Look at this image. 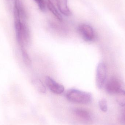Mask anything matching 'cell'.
I'll list each match as a JSON object with an SVG mask.
<instances>
[{
	"instance_id": "5",
	"label": "cell",
	"mask_w": 125,
	"mask_h": 125,
	"mask_svg": "<svg viewBox=\"0 0 125 125\" xmlns=\"http://www.w3.org/2000/svg\"><path fill=\"white\" fill-rule=\"evenodd\" d=\"M122 85L117 79L112 78L110 79L106 83L105 89L106 92L110 94H116L121 90Z\"/></svg>"
},
{
	"instance_id": "2",
	"label": "cell",
	"mask_w": 125,
	"mask_h": 125,
	"mask_svg": "<svg viewBox=\"0 0 125 125\" xmlns=\"http://www.w3.org/2000/svg\"><path fill=\"white\" fill-rule=\"evenodd\" d=\"M66 97L69 101L79 104H88L92 100V96L90 93L76 89L68 90Z\"/></svg>"
},
{
	"instance_id": "7",
	"label": "cell",
	"mask_w": 125,
	"mask_h": 125,
	"mask_svg": "<svg viewBox=\"0 0 125 125\" xmlns=\"http://www.w3.org/2000/svg\"><path fill=\"white\" fill-rule=\"evenodd\" d=\"M74 115L78 119L86 123L91 122L92 120L91 115L89 112L82 108H77L73 110Z\"/></svg>"
},
{
	"instance_id": "10",
	"label": "cell",
	"mask_w": 125,
	"mask_h": 125,
	"mask_svg": "<svg viewBox=\"0 0 125 125\" xmlns=\"http://www.w3.org/2000/svg\"><path fill=\"white\" fill-rule=\"evenodd\" d=\"M34 86L39 92L45 93L46 92V89L44 84L41 80L39 79H35L32 82Z\"/></svg>"
},
{
	"instance_id": "1",
	"label": "cell",
	"mask_w": 125,
	"mask_h": 125,
	"mask_svg": "<svg viewBox=\"0 0 125 125\" xmlns=\"http://www.w3.org/2000/svg\"><path fill=\"white\" fill-rule=\"evenodd\" d=\"M14 26L16 37L18 44L21 48H25L29 45L31 41L30 31L28 26L21 22L20 16H15Z\"/></svg>"
},
{
	"instance_id": "9",
	"label": "cell",
	"mask_w": 125,
	"mask_h": 125,
	"mask_svg": "<svg viewBox=\"0 0 125 125\" xmlns=\"http://www.w3.org/2000/svg\"><path fill=\"white\" fill-rule=\"evenodd\" d=\"M116 100L119 105L122 106H125V91L120 90L116 94Z\"/></svg>"
},
{
	"instance_id": "13",
	"label": "cell",
	"mask_w": 125,
	"mask_h": 125,
	"mask_svg": "<svg viewBox=\"0 0 125 125\" xmlns=\"http://www.w3.org/2000/svg\"><path fill=\"white\" fill-rule=\"evenodd\" d=\"M37 3L38 7L42 11L45 12L46 10V4L44 0H34Z\"/></svg>"
},
{
	"instance_id": "12",
	"label": "cell",
	"mask_w": 125,
	"mask_h": 125,
	"mask_svg": "<svg viewBox=\"0 0 125 125\" xmlns=\"http://www.w3.org/2000/svg\"><path fill=\"white\" fill-rule=\"evenodd\" d=\"M21 50L22 57L23 61L25 64L27 65H31V60L30 57L27 53L25 48H21Z\"/></svg>"
},
{
	"instance_id": "3",
	"label": "cell",
	"mask_w": 125,
	"mask_h": 125,
	"mask_svg": "<svg viewBox=\"0 0 125 125\" xmlns=\"http://www.w3.org/2000/svg\"><path fill=\"white\" fill-rule=\"evenodd\" d=\"M107 75L106 66L103 62H100L98 65L96 70V84L98 88H103L105 82Z\"/></svg>"
},
{
	"instance_id": "8",
	"label": "cell",
	"mask_w": 125,
	"mask_h": 125,
	"mask_svg": "<svg viewBox=\"0 0 125 125\" xmlns=\"http://www.w3.org/2000/svg\"><path fill=\"white\" fill-rule=\"evenodd\" d=\"M56 0L58 8L60 12L65 16H70L72 13L68 6V0Z\"/></svg>"
},
{
	"instance_id": "14",
	"label": "cell",
	"mask_w": 125,
	"mask_h": 125,
	"mask_svg": "<svg viewBox=\"0 0 125 125\" xmlns=\"http://www.w3.org/2000/svg\"><path fill=\"white\" fill-rule=\"evenodd\" d=\"M99 105L101 111L106 112L107 111V101L104 99H101L99 101Z\"/></svg>"
},
{
	"instance_id": "11",
	"label": "cell",
	"mask_w": 125,
	"mask_h": 125,
	"mask_svg": "<svg viewBox=\"0 0 125 125\" xmlns=\"http://www.w3.org/2000/svg\"><path fill=\"white\" fill-rule=\"evenodd\" d=\"M47 6L49 10L60 21H62V16L57 11L56 8H55L53 4L49 0L48 1Z\"/></svg>"
},
{
	"instance_id": "4",
	"label": "cell",
	"mask_w": 125,
	"mask_h": 125,
	"mask_svg": "<svg viewBox=\"0 0 125 125\" xmlns=\"http://www.w3.org/2000/svg\"><path fill=\"white\" fill-rule=\"evenodd\" d=\"M79 31L84 40L92 41L94 38V32L93 28L87 24H82L78 28Z\"/></svg>"
},
{
	"instance_id": "6",
	"label": "cell",
	"mask_w": 125,
	"mask_h": 125,
	"mask_svg": "<svg viewBox=\"0 0 125 125\" xmlns=\"http://www.w3.org/2000/svg\"><path fill=\"white\" fill-rule=\"evenodd\" d=\"M45 82L48 87L54 94H60L64 92V87L63 86L57 83L50 77H46Z\"/></svg>"
}]
</instances>
